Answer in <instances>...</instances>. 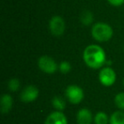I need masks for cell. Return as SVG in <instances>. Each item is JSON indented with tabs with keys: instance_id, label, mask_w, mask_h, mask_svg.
Segmentation results:
<instances>
[{
	"instance_id": "cell-17",
	"label": "cell",
	"mask_w": 124,
	"mask_h": 124,
	"mask_svg": "<svg viewBox=\"0 0 124 124\" xmlns=\"http://www.w3.org/2000/svg\"><path fill=\"white\" fill-rule=\"evenodd\" d=\"M71 69V66L68 61H62L60 62V64L59 65V70L60 72L66 74L68 73Z\"/></svg>"
},
{
	"instance_id": "cell-15",
	"label": "cell",
	"mask_w": 124,
	"mask_h": 124,
	"mask_svg": "<svg viewBox=\"0 0 124 124\" xmlns=\"http://www.w3.org/2000/svg\"><path fill=\"white\" fill-rule=\"evenodd\" d=\"M115 105L117 108L124 110V93H119L115 97Z\"/></svg>"
},
{
	"instance_id": "cell-4",
	"label": "cell",
	"mask_w": 124,
	"mask_h": 124,
	"mask_svg": "<svg viewBox=\"0 0 124 124\" xmlns=\"http://www.w3.org/2000/svg\"><path fill=\"white\" fill-rule=\"evenodd\" d=\"M66 96L70 103L78 105L83 100L84 93L82 88L77 85H70L66 89Z\"/></svg>"
},
{
	"instance_id": "cell-1",
	"label": "cell",
	"mask_w": 124,
	"mask_h": 124,
	"mask_svg": "<svg viewBox=\"0 0 124 124\" xmlns=\"http://www.w3.org/2000/svg\"><path fill=\"white\" fill-rule=\"evenodd\" d=\"M83 60L88 67L99 69L102 67L106 61L105 50L99 45H88L83 51Z\"/></svg>"
},
{
	"instance_id": "cell-14",
	"label": "cell",
	"mask_w": 124,
	"mask_h": 124,
	"mask_svg": "<svg viewBox=\"0 0 124 124\" xmlns=\"http://www.w3.org/2000/svg\"><path fill=\"white\" fill-rule=\"evenodd\" d=\"M110 122L108 118V116L105 113V112H98L95 115L94 117V123L95 124H108Z\"/></svg>"
},
{
	"instance_id": "cell-6",
	"label": "cell",
	"mask_w": 124,
	"mask_h": 124,
	"mask_svg": "<svg viewBox=\"0 0 124 124\" xmlns=\"http://www.w3.org/2000/svg\"><path fill=\"white\" fill-rule=\"evenodd\" d=\"M66 29L65 21L59 16H53L49 21V30L51 33L55 37L62 36Z\"/></svg>"
},
{
	"instance_id": "cell-18",
	"label": "cell",
	"mask_w": 124,
	"mask_h": 124,
	"mask_svg": "<svg viewBox=\"0 0 124 124\" xmlns=\"http://www.w3.org/2000/svg\"><path fill=\"white\" fill-rule=\"evenodd\" d=\"M109 2V4H110L111 5L118 7L124 4V0H107Z\"/></svg>"
},
{
	"instance_id": "cell-3",
	"label": "cell",
	"mask_w": 124,
	"mask_h": 124,
	"mask_svg": "<svg viewBox=\"0 0 124 124\" xmlns=\"http://www.w3.org/2000/svg\"><path fill=\"white\" fill-rule=\"evenodd\" d=\"M38 67L43 72L48 74H53L59 69V66L54 59L48 55H43L38 59Z\"/></svg>"
},
{
	"instance_id": "cell-13",
	"label": "cell",
	"mask_w": 124,
	"mask_h": 124,
	"mask_svg": "<svg viewBox=\"0 0 124 124\" xmlns=\"http://www.w3.org/2000/svg\"><path fill=\"white\" fill-rule=\"evenodd\" d=\"M80 21L85 26H89L93 21V16L89 10H84L81 14Z\"/></svg>"
},
{
	"instance_id": "cell-10",
	"label": "cell",
	"mask_w": 124,
	"mask_h": 124,
	"mask_svg": "<svg viewBox=\"0 0 124 124\" xmlns=\"http://www.w3.org/2000/svg\"><path fill=\"white\" fill-rule=\"evenodd\" d=\"M13 106V99L9 94H3L1 97V112L6 114L11 110Z\"/></svg>"
},
{
	"instance_id": "cell-7",
	"label": "cell",
	"mask_w": 124,
	"mask_h": 124,
	"mask_svg": "<svg viewBox=\"0 0 124 124\" xmlns=\"http://www.w3.org/2000/svg\"><path fill=\"white\" fill-rule=\"evenodd\" d=\"M38 94H39L38 88L33 85H29L21 91L20 98L21 101L24 103H30L36 100L38 97Z\"/></svg>"
},
{
	"instance_id": "cell-8",
	"label": "cell",
	"mask_w": 124,
	"mask_h": 124,
	"mask_svg": "<svg viewBox=\"0 0 124 124\" xmlns=\"http://www.w3.org/2000/svg\"><path fill=\"white\" fill-rule=\"evenodd\" d=\"M44 124H68L67 118L62 111H54L48 116Z\"/></svg>"
},
{
	"instance_id": "cell-16",
	"label": "cell",
	"mask_w": 124,
	"mask_h": 124,
	"mask_svg": "<svg viewBox=\"0 0 124 124\" xmlns=\"http://www.w3.org/2000/svg\"><path fill=\"white\" fill-rule=\"evenodd\" d=\"M8 88L10 91L16 92L20 88V81L17 78H12L8 83Z\"/></svg>"
},
{
	"instance_id": "cell-11",
	"label": "cell",
	"mask_w": 124,
	"mask_h": 124,
	"mask_svg": "<svg viewBox=\"0 0 124 124\" xmlns=\"http://www.w3.org/2000/svg\"><path fill=\"white\" fill-rule=\"evenodd\" d=\"M110 124H124V112L117 110L110 117Z\"/></svg>"
},
{
	"instance_id": "cell-12",
	"label": "cell",
	"mask_w": 124,
	"mask_h": 124,
	"mask_svg": "<svg viewBox=\"0 0 124 124\" xmlns=\"http://www.w3.org/2000/svg\"><path fill=\"white\" fill-rule=\"evenodd\" d=\"M52 105L59 111H62L63 110H65L66 106V103L64 99L60 96H54L52 99Z\"/></svg>"
},
{
	"instance_id": "cell-2",
	"label": "cell",
	"mask_w": 124,
	"mask_h": 124,
	"mask_svg": "<svg viewBox=\"0 0 124 124\" xmlns=\"http://www.w3.org/2000/svg\"><path fill=\"white\" fill-rule=\"evenodd\" d=\"M91 34L93 39L98 42H107L113 36V30L110 25L106 23L99 22L93 25L91 30Z\"/></svg>"
},
{
	"instance_id": "cell-5",
	"label": "cell",
	"mask_w": 124,
	"mask_h": 124,
	"mask_svg": "<svg viewBox=\"0 0 124 124\" xmlns=\"http://www.w3.org/2000/svg\"><path fill=\"white\" fill-rule=\"evenodd\" d=\"M116 75L113 69L110 67H104L100 70L99 74V80L100 83L105 87H110L115 83Z\"/></svg>"
},
{
	"instance_id": "cell-19",
	"label": "cell",
	"mask_w": 124,
	"mask_h": 124,
	"mask_svg": "<svg viewBox=\"0 0 124 124\" xmlns=\"http://www.w3.org/2000/svg\"><path fill=\"white\" fill-rule=\"evenodd\" d=\"M123 85H124V79H123Z\"/></svg>"
},
{
	"instance_id": "cell-9",
	"label": "cell",
	"mask_w": 124,
	"mask_h": 124,
	"mask_svg": "<svg viewBox=\"0 0 124 124\" xmlns=\"http://www.w3.org/2000/svg\"><path fill=\"white\" fill-rule=\"evenodd\" d=\"M93 121V116L88 109L83 108L79 110L77 114L78 124H91Z\"/></svg>"
}]
</instances>
